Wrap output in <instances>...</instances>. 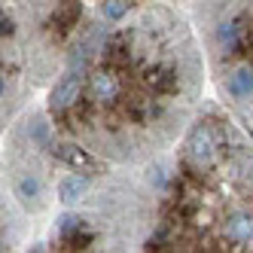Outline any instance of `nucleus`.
<instances>
[{
    "label": "nucleus",
    "mask_w": 253,
    "mask_h": 253,
    "mask_svg": "<svg viewBox=\"0 0 253 253\" xmlns=\"http://www.w3.org/2000/svg\"><path fill=\"white\" fill-rule=\"evenodd\" d=\"M80 92L52 116L55 134L101 162L147 165L189 122L202 95V52L186 19L143 3L122 22H88L64 55Z\"/></svg>",
    "instance_id": "obj_1"
},
{
    "label": "nucleus",
    "mask_w": 253,
    "mask_h": 253,
    "mask_svg": "<svg viewBox=\"0 0 253 253\" xmlns=\"http://www.w3.org/2000/svg\"><path fill=\"white\" fill-rule=\"evenodd\" d=\"M202 52L220 101L253 119V0H195Z\"/></svg>",
    "instance_id": "obj_2"
},
{
    "label": "nucleus",
    "mask_w": 253,
    "mask_h": 253,
    "mask_svg": "<svg viewBox=\"0 0 253 253\" xmlns=\"http://www.w3.org/2000/svg\"><path fill=\"white\" fill-rule=\"evenodd\" d=\"M85 3H95V19H104V22H122L125 15H131L137 6H143V3H156V0H85Z\"/></svg>",
    "instance_id": "obj_3"
}]
</instances>
